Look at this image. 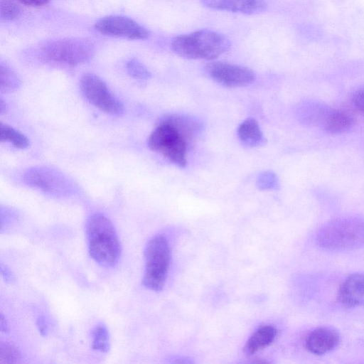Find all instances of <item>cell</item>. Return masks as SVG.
<instances>
[{
    "label": "cell",
    "mask_w": 364,
    "mask_h": 364,
    "mask_svg": "<svg viewBox=\"0 0 364 364\" xmlns=\"http://www.w3.org/2000/svg\"><path fill=\"white\" fill-rule=\"evenodd\" d=\"M85 229L88 251L92 259L105 267L115 266L122 248L112 221L105 215L95 213L87 218Z\"/></svg>",
    "instance_id": "cell-1"
},
{
    "label": "cell",
    "mask_w": 364,
    "mask_h": 364,
    "mask_svg": "<svg viewBox=\"0 0 364 364\" xmlns=\"http://www.w3.org/2000/svg\"><path fill=\"white\" fill-rule=\"evenodd\" d=\"M230 42L225 36L203 29L173 38L172 51L186 59L213 60L227 52Z\"/></svg>",
    "instance_id": "cell-2"
},
{
    "label": "cell",
    "mask_w": 364,
    "mask_h": 364,
    "mask_svg": "<svg viewBox=\"0 0 364 364\" xmlns=\"http://www.w3.org/2000/svg\"><path fill=\"white\" fill-rule=\"evenodd\" d=\"M318 245L323 249L346 250L364 245V220L345 218L331 221L318 231Z\"/></svg>",
    "instance_id": "cell-3"
},
{
    "label": "cell",
    "mask_w": 364,
    "mask_h": 364,
    "mask_svg": "<svg viewBox=\"0 0 364 364\" xmlns=\"http://www.w3.org/2000/svg\"><path fill=\"white\" fill-rule=\"evenodd\" d=\"M95 53L92 41L82 38H65L49 41L39 49L41 58L50 64L76 66L89 61Z\"/></svg>",
    "instance_id": "cell-4"
},
{
    "label": "cell",
    "mask_w": 364,
    "mask_h": 364,
    "mask_svg": "<svg viewBox=\"0 0 364 364\" xmlns=\"http://www.w3.org/2000/svg\"><path fill=\"white\" fill-rule=\"evenodd\" d=\"M144 259L143 285L154 291L162 290L171 262V250L167 239L161 235L152 237L146 245Z\"/></svg>",
    "instance_id": "cell-5"
},
{
    "label": "cell",
    "mask_w": 364,
    "mask_h": 364,
    "mask_svg": "<svg viewBox=\"0 0 364 364\" xmlns=\"http://www.w3.org/2000/svg\"><path fill=\"white\" fill-rule=\"evenodd\" d=\"M148 146L173 164L181 168L186 166L189 144L184 136L164 119H161L149 135Z\"/></svg>",
    "instance_id": "cell-6"
},
{
    "label": "cell",
    "mask_w": 364,
    "mask_h": 364,
    "mask_svg": "<svg viewBox=\"0 0 364 364\" xmlns=\"http://www.w3.org/2000/svg\"><path fill=\"white\" fill-rule=\"evenodd\" d=\"M28 186L55 196H65L74 191V185L59 171L48 166H35L26 170L23 176Z\"/></svg>",
    "instance_id": "cell-7"
},
{
    "label": "cell",
    "mask_w": 364,
    "mask_h": 364,
    "mask_svg": "<svg viewBox=\"0 0 364 364\" xmlns=\"http://www.w3.org/2000/svg\"><path fill=\"white\" fill-rule=\"evenodd\" d=\"M80 87L85 98L102 112L111 115L123 113V105L97 75L92 73L83 75L80 80Z\"/></svg>",
    "instance_id": "cell-8"
},
{
    "label": "cell",
    "mask_w": 364,
    "mask_h": 364,
    "mask_svg": "<svg viewBox=\"0 0 364 364\" xmlns=\"http://www.w3.org/2000/svg\"><path fill=\"white\" fill-rule=\"evenodd\" d=\"M208 75L223 86L245 87L256 78L255 73L248 68L225 62H212L205 67Z\"/></svg>",
    "instance_id": "cell-9"
},
{
    "label": "cell",
    "mask_w": 364,
    "mask_h": 364,
    "mask_svg": "<svg viewBox=\"0 0 364 364\" xmlns=\"http://www.w3.org/2000/svg\"><path fill=\"white\" fill-rule=\"evenodd\" d=\"M95 29L100 33L129 40H144L149 32L134 20L124 16L110 15L97 21Z\"/></svg>",
    "instance_id": "cell-10"
},
{
    "label": "cell",
    "mask_w": 364,
    "mask_h": 364,
    "mask_svg": "<svg viewBox=\"0 0 364 364\" xmlns=\"http://www.w3.org/2000/svg\"><path fill=\"white\" fill-rule=\"evenodd\" d=\"M338 332L330 327H318L306 336L305 346L311 353L321 355L333 350L339 343Z\"/></svg>",
    "instance_id": "cell-11"
},
{
    "label": "cell",
    "mask_w": 364,
    "mask_h": 364,
    "mask_svg": "<svg viewBox=\"0 0 364 364\" xmlns=\"http://www.w3.org/2000/svg\"><path fill=\"white\" fill-rule=\"evenodd\" d=\"M338 300L344 306L364 305V274H350L342 282L338 291Z\"/></svg>",
    "instance_id": "cell-12"
},
{
    "label": "cell",
    "mask_w": 364,
    "mask_h": 364,
    "mask_svg": "<svg viewBox=\"0 0 364 364\" xmlns=\"http://www.w3.org/2000/svg\"><path fill=\"white\" fill-rule=\"evenodd\" d=\"M203 4L210 9L240 13L255 14L266 10L264 0H201Z\"/></svg>",
    "instance_id": "cell-13"
},
{
    "label": "cell",
    "mask_w": 364,
    "mask_h": 364,
    "mask_svg": "<svg viewBox=\"0 0 364 364\" xmlns=\"http://www.w3.org/2000/svg\"><path fill=\"white\" fill-rule=\"evenodd\" d=\"M173 125L186 138L189 146L200 136L202 122L196 117L184 114H168L163 118Z\"/></svg>",
    "instance_id": "cell-14"
},
{
    "label": "cell",
    "mask_w": 364,
    "mask_h": 364,
    "mask_svg": "<svg viewBox=\"0 0 364 364\" xmlns=\"http://www.w3.org/2000/svg\"><path fill=\"white\" fill-rule=\"evenodd\" d=\"M354 124V119L347 112L330 109L321 126L329 134H342L350 130Z\"/></svg>",
    "instance_id": "cell-15"
},
{
    "label": "cell",
    "mask_w": 364,
    "mask_h": 364,
    "mask_svg": "<svg viewBox=\"0 0 364 364\" xmlns=\"http://www.w3.org/2000/svg\"><path fill=\"white\" fill-rule=\"evenodd\" d=\"M276 335L277 329L272 326L258 328L247 341L244 346V352L247 355H253L269 346L274 340Z\"/></svg>",
    "instance_id": "cell-16"
},
{
    "label": "cell",
    "mask_w": 364,
    "mask_h": 364,
    "mask_svg": "<svg viewBox=\"0 0 364 364\" xmlns=\"http://www.w3.org/2000/svg\"><path fill=\"white\" fill-rule=\"evenodd\" d=\"M237 135L240 141L249 147L257 146L264 141L260 127L257 121L253 118H247L240 124Z\"/></svg>",
    "instance_id": "cell-17"
},
{
    "label": "cell",
    "mask_w": 364,
    "mask_h": 364,
    "mask_svg": "<svg viewBox=\"0 0 364 364\" xmlns=\"http://www.w3.org/2000/svg\"><path fill=\"white\" fill-rule=\"evenodd\" d=\"M330 109L317 103L304 104L299 109L301 121L309 124H322Z\"/></svg>",
    "instance_id": "cell-18"
},
{
    "label": "cell",
    "mask_w": 364,
    "mask_h": 364,
    "mask_svg": "<svg viewBox=\"0 0 364 364\" xmlns=\"http://www.w3.org/2000/svg\"><path fill=\"white\" fill-rule=\"evenodd\" d=\"M1 141L9 142L17 149H25L30 145L28 139L16 129L3 123L0 125Z\"/></svg>",
    "instance_id": "cell-19"
},
{
    "label": "cell",
    "mask_w": 364,
    "mask_h": 364,
    "mask_svg": "<svg viewBox=\"0 0 364 364\" xmlns=\"http://www.w3.org/2000/svg\"><path fill=\"white\" fill-rule=\"evenodd\" d=\"M1 90V92H12L18 89L21 82L14 71L4 62L0 64Z\"/></svg>",
    "instance_id": "cell-20"
},
{
    "label": "cell",
    "mask_w": 364,
    "mask_h": 364,
    "mask_svg": "<svg viewBox=\"0 0 364 364\" xmlns=\"http://www.w3.org/2000/svg\"><path fill=\"white\" fill-rule=\"evenodd\" d=\"M92 346L95 350L107 353L109 348V337L107 328L102 324L96 326L92 332Z\"/></svg>",
    "instance_id": "cell-21"
},
{
    "label": "cell",
    "mask_w": 364,
    "mask_h": 364,
    "mask_svg": "<svg viewBox=\"0 0 364 364\" xmlns=\"http://www.w3.org/2000/svg\"><path fill=\"white\" fill-rule=\"evenodd\" d=\"M21 358V352L15 346L9 343H1L0 364L16 363L20 361Z\"/></svg>",
    "instance_id": "cell-22"
},
{
    "label": "cell",
    "mask_w": 364,
    "mask_h": 364,
    "mask_svg": "<svg viewBox=\"0 0 364 364\" xmlns=\"http://www.w3.org/2000/svg\"><path fill=\"white\" fill-rule=\"evenodd\" d=\"M126 67L129 75L135 79L147 80L151 77L148 69L136 59L129 60Z\"/></svg>",
    "instance_id": "cell-23"
},
{
    "label": "cell",
    "mask_w": 364,
    "mask_h": 364,
    "mask_svg": "<svg viewBox=\"0 0 364 364\" xmlns=\"http://www.w3.org/2000/svg\"><path fill=\"white\" fill-rule=\"evenodd\" d=\"M1 19L12 21L19 16L21 9L12 0H1Z\"/></svg>",
    "instance_id": "cell-24"
},
{
    "label": "cell",
    "mask_w": 364,
    "mask_h": 364,
    "mask_svg": "<svg viewBox=\"0 0 364 364\" xmlns=\"http://www.w3.org/2000/svg\"><path fill=\"white\" fill-rule=\"evenodd\" d=\"M277 184V177L274 173L271 171L261 173L257 179V185L262 190L273 189Z\"/></svg>",
    "instance_id": "cell-25"
},
{
    "label": "cell",
    "mask_w": 364,
    "mask_h": 364,
    "mask_svg": "<svg viewBox=\"0 0 364 364\" xmlns=\"http://www.w3.org/2000/svg\"><path fill=\"white\" fill-rule=\"evenodd\" d=\"M354 107L364 115V87L357 89L351 97Z\"/></svg>",
    "instance_id": "cell-26"
},
{
    "label": "cell",
    "mask_w": 364,
    "mask_h": 364,
    "mask_svg": "<svg viewBox=\"0 0 364 364\" xmlns=\"http://www.w3.org/2000/svg\"><path fill=\"white\" fill-rule=\"evenodd\" d=\"M22 4L29 6H41L46 4L50 0H16Z\"/></svg>",
    "instance_id": "cell-27"
},
{
    "label": "cell",
    "mask_w": 364,
    "mask_h": 364,
    "mask_svg": "<svg viewBox=\"0 0 364 364\" xmlns=\"http://www.w3.org/2000/svg\"><path fill=\"white\" fill-rule=\"evenodd\" d=\"M1 272L2 277L6 279V281H11L14 279L12 274L6 267H4L3 264L1 265Z\"/></svg>",
    "instance_id": "cell-28"
},
{
    "label": "cell",
    "mask_w": 364,
    "mask_h": 364,
    "mask_svg": "<svg viewBox=\"0 0 364 364\" xmlns=\"http://www.w3.org/2000/svg\"><path fill=\"white\" fill-rule=\"evenodd\" d=\"M37 326L38 327L39 331H41V334H45L46 331V325L43 319V318L40 317L37 321Z\"/></svg>",
    "instance_id": "cell-29"
},
{
    "label": "cell",
    "mask_w": 364,
    "mask_h": 364,
    "mask_svg": "<svg viewBox=\"0 0 364 364\" xmlns=\"http://www.w3.org/2000/svg\"><path fill=\"white\" fill-rule=\"evenodd\" d=\"M1 330L2 332L7 333L9 331V324L6 322L3 314H1Z\"/></svg>",
    "instance_id": "cell-30"
}]
</instances>
